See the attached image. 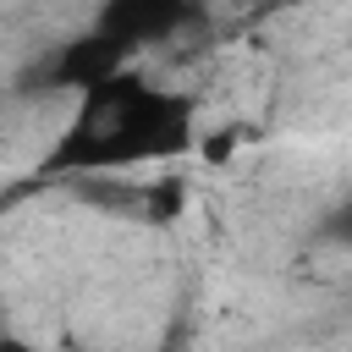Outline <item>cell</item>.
<instances>
[{
  "label": "cell",
  "mask_w": 352,
  "mask_h": 352,
  "mask_svg": "<svg viewBox=\"0 0 352 352\" xmlns=\"http://www.w3.org/2000/svg\"><path fill=\"white\" fill-rule=\"evenodd\" d=\"M198 143V104L192 94L160 88L143 72H116L77 94V110L55 132L50 154L38 160V176L72 182V176H104L132 165H165L192 154Z\"/></svg>",
  "instance_id": "1"
},
{
  "label": "cell",
  "mask_w": 352,
  "mask_h": 352,
  "mask_svg": "<svg viewBox=\"0 0 352 352\" xmlns=\"http://www.w3.org/2000/svg\"><path fill=\"white\" fill-rule=\"evenodd\" d=\"M0 352H50V346H38V341H22V336H6V341H0Z\"/></svg>",
  "instance_id": "6"
},
{
  "label": "cell",
  "mask_w": 352,
  "mask_h": 352,
  "mask_svg": "<svg viewBox=\"0 0 352 352\" xmlns=\"http://www.w3.org/2000/svg\"><path fill=\"white\" fill-rule=\"evenodd\" d=\"M242 6H248V0H242Z\"/></svg>",
  "instance_id": "7"
},
{
  "label": "cell",
  "mask_w": 352,
  "mask_h": 352,
  "mask_svg": "<svg viewBox=\"0 0 352 352\" xmlns=\"http://www.w3.org/2000/svg\"><path fill=\"white\" fill-rule=\"evenodd\" d=\"M126 66H132V55H126L121 44H110L99 28H82V33H72V38L50 55L44 77H50V88L88 94L94 82H104V77H116V72H126Z\"/></svg>",
  "instance_id": "3"
},
{
  "label": "cell",
  "mask_w": 352,
  "mask_h": 352,
  "mask_svg": "<svg viewBox=\"0 0 352 352\" xmlns=\"http://www.w3.org/2000/svg\"><path fill=\"white\" fill-rule=\"evenodd\" d=\"M204 22V0H99L94 28L121 44L126 55H143L154 44H170Z\"/></svg>",
  "instance_id": "2"
},
{
  "label": "cell",
  "mask_w": 352,
  "mask_h": 352,
  "mask_svg": "<svg viewBox=\"0 0 352 352\" xmlns=\"http://www.w3.org/2000/svg\"><path fill=\"white\" fill-rule=\"evenodd\" d=\"M182 198H187V182H182V176H160V182H148V187H143V220H148V226L176 220V214H182Z\"/></svg>",
  "instance_id": "4"
},
{
  "label": "cell",
  "mask_w": 352,
  "mask_h": 352,
  "mask_svg": "<svg viewBox=\"0 0 352 352\" xmlns=\"http://www.w3.org/2000/svg\"><path fill=\"white\" fill-rule=\"evenodd\" d=\"M319 236L352 253V192H346V198H341V204H336V209L324 214V226H319Z\"/></svg>",
  "instance_id": "5"
}]
</instances>
